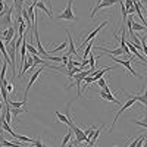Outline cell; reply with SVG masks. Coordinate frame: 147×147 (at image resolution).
<instances>
[{
  "mask_svg": "<svg viewBox=\"0 0 147 147\" xmlns=\"http://www.w3.org/2000/svg\"><path fill=\"white\" fill-rule=\"evenodd\" d=\"M136 102H137V96H129V99H128V100H127V102L124 103V106H122V107H121V109L118 110V113H116V116H115V121L112 122V125H110V128H109V132L113 129V127H115V124H116L118 118L121 116V113H122V112H125L127 109L132 107V106H134V103H136Z\"/></svg>",
  "mask_w": 147,
  "mask_h": 147,
  "instance_id": "1",
  "label": "cell"
},
{
  "mask_svg": "<svg viewBox=\"0 0 147 147\" xmlns=\"http://www.w3.org/2000/svg\"><path fill=\"white\" fill-rule=\"evenodd\" d=\"M72 2L74 0H68V5L65 7V10H62L59 13V19H65V21H75V15H74V10H72Z\"/></svg>",
  "mask_w": 147,
  "mask_h": 147,
  "instance_id": "2",
  "label": "cell"
},
{
  "mask_svg": "<svg viewBox=\"0 0 147 147\" xmlns=\"http://www.w3.org/2000/svg\"><path fill=\"white\" fill-rule=\"evenodd\" d=\"M71 129L74 131V136H75V144H80V143H82V141H85L88 144V140H87V134H85V131L84 129H81L80 127H77L75 124H74L72 127H71Z\"/></svg>",
  "mask_w": 147,
  "mask_h": 147,
  "instance_id": "3",
  "label": "cell"
},
{
  "mask_svg": "<svg viewBox=\"0 0 147 147\" xmlns=\"http://www.w3.org/2000/svg\"><path fill=\"white\" fill-rule=\"evenodd\" d=\"M43 69H44V66H40L37 71H34L32 72V75H31V78H30V82H28V85H27V88H25V91H24V99H27V96H28V91H30V88L32 87V85L35 84V81L38 80V77H40V74L43 72Z\"/></svg>",
  "mask_w": 147,
  "mask_h": 147,
  "instance_id": "4",
  "label": "cell"
},
{
  "mask_svg": "<svg viewBox=\"0 0 147 147\" xmlns=\"http://www.w3.org/2000/svg\"><path fill=\"white\" fill-rule=\"evenodd\" d=\"M107 24H109V21H103V22L100 24V25H97V28H96V30H93V31H91V32L87 35V38H85V40L81 43L80 49H82V47L85 46V43H90V41H93V38H94V37H96L97 34H99V32H100V30H102L103 27H106V25H107Z\"/></svg>",
  "mask_w": 147,
  "mask_h": 147,
  "instance_id": "5",
  "label": "cell"
},
{
  "mask_svg": "<svg viewBox=\"0 0 147 147\" xmlns=\"http://www.w3.org/2000/svg\"><path fill=\"white\" fill-rule=\"evenodd\" d=\"M115 3H119V0H103L102 3L96 5L94 9L91 10V19L94 18V15H96L97 10H100V9H103V7H109V6H112V5H115Z\"/></svg>",
  "mask_w": 147,
  "mask_h": 147,
  "instance_id": "6",
  "label": "cell"
},
{
  "mask_svg": "<svg viewBox=\"0 0 147 147\" xmlns=\"http://www.w3.org/2000/svg\"><path fill=\"white\" fill-rule=\"evenodd\" d=\"M66 35H68V46H69V50H68V56H69V55L78 56V50L75 49V46H74V38L71 37V32H69V30H68V28H66Z\"/></svg>",
  "mask_w": 147,
  "mask_h": 147,
  "instance_id": "7",
  "label": "cell"
},
{
  "mask_svg": "<svg viewBox=\"0 0 147 147\" xmlns=\"http://www.w3.org/2000/svg\"><path fill=\"white\" fill-rule=\"evenodd\" d=\"M34 66V59H32V55H28V59L25 60V63H24V66L21 68V71H19V77H22L24 74H25L28 69H31Z\"/></svg>",
  "mask_w": 147,
  "mask_h": 147,
  "instance_id": "8",
  "label": "cell"
},
{
  "mask_svg": "<svg viewBox=\"0 0 147 147\" xmlns=\"http://www.w3.org/2000/svg\"><path fill=\"white\" fill-rule=\"evenodd\" d=\"M100 97H102V99H105V100H109V102L115 103V105H119V100L112 94V91H110V93H106V91L100 90Z\"/></svg>",
  "mask_w": 147,
  "mask_h": 147,
  "instance_id": "9",
  "label": "cell"
},
{
  "mask_svg": "<svg viewBox=\"0 0 147 147\" xmlns=\"http://www.w3.org/2000/svg\"><path fill=\"white\" fill-rule=\"evenodd\" d=\"M97 49H99V50H103V53H109L110 56H119V55L124 53L121 47H118V49H105V47H97Z\"/></svg>",
  "mask_w": 147,
  "mask_h": 147,
  "instance_id": "10",
  "label": "cell"
},
{
  "mask_svg": "<svg viewBox=\"0 0 147 147\" xmlns=\"http://www.w3.org/2000/svg\"><path fill=\"white\" fill-rule=\"evenodd\" d=\"M34 3H35V7H40V9H41V10H43L44 13H46L49 18H50V19L53 18V12L49 10V9H47V6H46L43 2H38V0H34Z\"/></svg>",
  "mask_w": 147,
  "mask_h": 147,
  "instance_id": "11",
  "label": "cell"
},
{
  "mask_svg": "<svg viewBox=\"0 0 147 147\" xmlns=\"http://www.w3.org/2000/svg\"><path fill=\"white\" fill-rule=\"evenodd\" d=\"M0 129H3V131H6V132H9V134H10V137H13V136H15V134H16V132H15L13 129H12V128H10V125L7 124V122H6L5 119H0Z\"/></svg>",
  "mask_w": 147,
  "mask_h": 147,
  "instance_id": "12",
  "label": "cell"
},
{
  "mask_svg": "<svg viewBox=\"0 0 147 147\" xmlns=\"http://www.w3.org/2000/svg\"><path fill=\"white\" fill-rule=\"evenodd\" d=\"M113 69V66H107V68H103V69H100V71H97V72H93L91 74V77H94V80L97 81V80H100V78H103V75H105V72H109V71H112Z\"/></svg>",
  "mask_w": 147,
  "mask_h": 147,
  "instance_id": "13",
  "label": "cell"
},
{
  "mask_svg": "<svg viewBox=\"0 0 147 147\" xmlns=\"http://www.w3.org/2000/svg\"><path fill=\"white\" fill-rule=\"evenodd\" d=\"M10 107H27V99H24L22 102H15V100H9Z\"/></svg>",
  "mask_w": 147,
  "mask_h": 147,
  "instance_id": "14",
  "label": "cell"
},
{
  "mask_svg": "<svg viewBox=\"0 0 147 147\" xmlns=\"http://www.w3.org/2000/svg\"><path fill=\"white\" fill-rule=\"evenodd\" d=\"M137 102H140L143 106L147 107V88H146V91L143 94H137Z\"/></svg>",
  "mask_w": 147,
  "mask_h": 147,
  "instance_id": "15",
  "label": "cell"
},
{
  "mask_svg": "<svg viewBox=\"0 0 147 147\" xmlns=\"http://www.w3.org/2000/svg\"><path fill=\"white\" fill-rule=\"evenodd\" d=\"M71 137H72V129L69 128V131L66 132V136L62 138V144H60V147H66V146H68V143L71 141Z\"/></svg>",
  "mask_w": 147,
  "mask_h": 147,
  "instance_id": "16",
  "label": "cell"
},
{
  "mask_svg": "<svg viewBox=\"0 0 147 147\" xmlns=\"http://www.w3.org/2000/svg\"><path fill=\"white\" fill-rule=\"evenodd\" d=\"M13 138H15V140H19V141H22V143H34L32 138H30V137H27V136H19V134H15Z\"/></svg>",
  "mask_w": 147,
  "mask_h": 147,
  "instance_id": "17",
  "label": "cell"
},
{
  "mask_svg": "<svg viewBox=\"0 0 147 147\" xmlns=\"http://www.w3.org/2000/svg\"><path fill=\"white\" fill-rule=\"evenodd\" d=\"M88 65H90V69H93V71L96 69V57L93 53L88 55Z\"/></svg>",
  "mask_w": 147,
  "mask_h": 147,
  "instance_id": "18",
  "label": "cell"
},
{
  "mask_svg": "<svg viewBox=\"0 0 147 147\" xmlns=\"http://www.w3.org/2000/svg\"><path fill=\"white\" fill-rule=\"evenodd\" d=\"M85 131V134H87V140H88V143H90V140L93 138V136H94V127H90V128H87V129H84Z\"/></svg>",
  "mask_w": 147,
  "mask_h": 147,
  "instance_id": "19",
  "label": "cell"
},
{
  "mask_svg": "<svg viewBox=\"0 0 147 147\" xmlns=\"http://www.w3.org/2000/svg\"><path fill=\"white\" fill-rule=\"evenodd\" d=\"M27 49H28V52L32 55V56H35V55H38V50L32 46V44H30V43H27Z\"/></svg>",
  "mask_w": 147,
  "mask_h": 147,
  "instance_id": "20",
  "label": "cell"
},
{
  "mask_svg": "<svg viewBox=\"0 0 147 147\" xmlns=\"http://www.w3.org/2000/svg\"><path fill=\"white\" fill-rule=\"evenodd\" d=\"M136 124H138V125H141V127H144V128H147V113H146V116L143 118V121H134Z\"/></svg>",
  "mask_w": 147,
  "mask_h": 147,
  "instance_id": "21",
  "label": "cell"
},
{
  "mask_svg": "<svg viewBox=\"0 0 147 147\" xmlns=\"http://www.w3.org/2000/svg\"><path fill=\"white\" fill-rule=\"evenodd\" d=\"M6 91L7 93H12V91H13V84H12V82H6Z\"/></svg>",
  "mask_w": 147,
  "mask_h": 147,
  "instance_id": "22",
  "label": "cell"
},
{
  "mask_svg": "<svg viewBox=\"0 0 147 147\" xmlns=\"http://www.w3.org/2000/svg\"><path fill=\"white\" fill-rule=\"evenodd\" d=\"M74 146H75V144H74V141H71V143H68L66 147H74Z\"/></svg>",
  "mask_w": 147,
  "mask_h": 147,
  "instance_id": "23",
  "label": "cell"
},
{
  "mask_svg": "<svg viewBox=\"0 0 147 147\" xmlns=\"http://www.w3.org/2000/svg\"><path fill=\"white\" fill-rule=\"evenodd\" d=\"M143 147H147V138H146V140L143 141Z\"/></svg>",
  "mask_w": 147,
  "mask_h": 147,
  "instance_id": "24",
  "label": "cell"
},
{
  "mask_svg": "<svg viewBox=\"0 0 147 147\" xmlns=\"http://www.w3.org/2000/svg\"><path fill=\"white\" fill-rule=\"evenodd\" d=\"M25 147H35V146H34V144H27Z\"/></svg>",
  "mask_w": 147,
  "mask_h": 147,
  "instance_id": "25",
  "label": "cell"
},
{
  "mask_svg": "<svg viewBox=\"0 0 147 147\" xmlns=\"http://www.w3.org/2000/svg\"><path fill=\"white\" fill-rule=\"evenodd\" d=\"M2 103H3V97H2V96H0V105H2Z\"/></svg>",
  "mask_w": 147,
  "mask_h": 147,
  "instance_id": "26",
  "label": "cell"
},
{
  "mask_svg": "<svg viewBox=\"0 0 147 147\" xmlns=\"http://www.w3.org/2000/svg\"><path fill=\"white\" fill-rule=\"evenodd\" d=\"M2 2H3V0H0V3H2Z\"/></svg>",
  "mask_w": 147,
  "mask_h": 147,
  "instance_id": "27",
  "label": "cell"
},
{
  "mask_svg": "<svg viewBox=\"0 0 147 147\" xmlns=\"http://www.w3.org/2000/svg\"><path fill=\"white\" fill-rule=\"evenodd\" d=\"M146 138H147V134H146Z\"/></svg>",
  "mask_w": 147,
  "mask_h": 147,
  "instance_id": "28",
  "label": "cell"
}]
</instances>
